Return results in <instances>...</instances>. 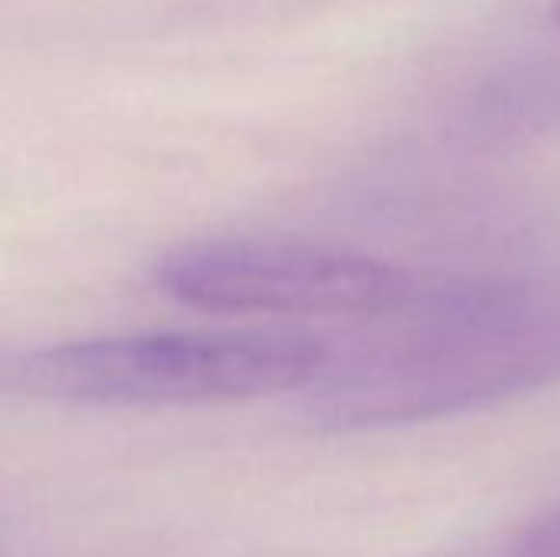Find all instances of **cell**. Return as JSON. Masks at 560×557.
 I'll return each instance as SVG.
<instances>
[{
	"mask_svg": "<svg viewBox=\"0 0 560 557\" xmlns=\"http://www.w3.org/2000/svg\"><path fill=\"white\" fill-rule=\"evenodd\" d=\"M387 322L394 332L318 378V423H423L560 384V282H420Z\"/></svg>",
	"mask_w": 560,
	"mask_h": 557,
	"instance_id": "cell-1",
	"label": "cell"
},
{
	"mask_svg": "<svg viewBox=\"0 0 560 557\" xmlns=\"http://www.w3.org/2000/svg\"><path fill=\"white\" fill-rule=\"evenodd\" d=\"M325 338L285 328L154 332L85 338L16 358L10 387L82 407H207L276 397L318 384Z\"/></svg>",
	"mask_w": 560,
	"mask_h": 557,
	"instance_id": "cell-2",
	"label": "cell"
},
{
	"mask_svg": "<svg viewBox=\"0 0 560 557\" xmlns=\"http://www.w3.org/2000/svg\"><path fill=\"white\" fill-rule=\"evenodd\" d=\"M154 286L210 315L272 318H390L420 289L394 263L299 240H197L154 259Z\"/></svg>",
	"mask_w": 560,
	"mask_h": 557,
	"instance_id": "cell-3",
	"label": "cell"
},
{
	"mask_svg": "<svg viewBox=\"0 0 560 557\" xmlns=\"http://www.w3.org/2000/svg\"><path fill=\"white\" fill-rule=\"evenodd\" d=\"M512 557H560V509L545 515L518 545Z\"/></svg>",
	"mask_w": 560,
	"mask_h": 557,
	"instance_id": "cell-4",
	"label": "cell"
},
{
	"mask_svg": "<svg viewBox=\"0 0 560 557\" xmlns=\"http://www.w3.org/2000/svg\"><path fill=\"white\" fill-rule=\"evenodd\" d=\"M551 20H555V26L560 30V0H551Z\"/></svg>",
	"mask_w": 560,
	"mask_h": 557,
	"instance_id": "cell-5",
	"label": "cell"
}]
</instances>
